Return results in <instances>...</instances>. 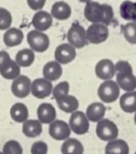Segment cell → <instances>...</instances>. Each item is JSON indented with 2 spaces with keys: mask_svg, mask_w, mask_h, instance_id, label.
Instances as JSON below:
<instances>
[{
  "mask_svg": "<svg viewBox=\"0 0 136 154\" xmlns=\"http://www.w3.org/2000/svg\"><path fill=\"white\" fill-rule=\"evenodd\" d=\"M76 57V51L69 43H62L55 51V59L59 64H68Z\"/></svg>",
  "mask_w": 136,
  "mask_h": 154,
  "instance_id": "9",
  "label": "cell"
},
{
  "mask_svg": "<svg viewBox=\"0 0 136 154\" xmlns=\"http://www.w3.org/2000/svg\"><path fill=\"white\" fill-rule=\"evenodd\" d=\"M27 41L31 50L37 52H44L49 47V38L47 34L32 30L27 35Z\"/></svg>",
  "mask_w": 136,
  "mask_h": 154,
  "instance_id": "5",
  "label": "cell"
},
{
  "mask_svg": "<svg viewBox=\"0 0 136 154\" xmlns=\"http://www.w3.org/2000/svg\"><path fill=\"white\" fill-rule=\"evenodd\" d=\"M3 154H22V148L18 142L11 140L4 145Z\"/></svg>",
  "mask_w": 136,
  "mask_h": 154,
  "instance_id": "31",
  "label": "cell"
},
{
  "mask_svg": "<svg viewBox=\"0 0 136 154\" xmlns=\"http://www.w3.org/2000/svg\"><path fill=\"white\" fill-rule=\"evenodd\" d=\"M84 16L92 23H102L103 5L98 2H88L84 7Z\"/></svg>",
  "mask_w": 136,
  "mask_h": 154,
  "instance_id": "10",
  "label": "cell"
},
{
  "mask_svg": "<svg viewBox=\"0 0 136 154\" xmlns=\"http://www.w3.org/2000/svg\"><path fill=\"white\" fill-rule=\"evenodd\" d=\"M12 119L17 123H25L29 116V111L27 106L22 103L14 104L10 110Z\"/></svg>",
  "mask_w": 136,
  "mask_h": 154,
  "instance_id": "23",
  "label": "cell"
},
{
  "mask_svg": "<svg viewBox=\"0 0 136 154\" xmlns=\"http://www.w3.org/2000/svg\"><path fill=\"white\" fill-rule=\"evenodd\" d=\"M83 145L76 139H68L61 146L62 154H83Z\"/></svg>",
  "mask_w": 136,
  "mask_h": 154,
  "instance_id": "25",
  "label": "cell"
},
{
  "mask_svg": "<svg viewBox=\"0 0 136 154\" xmlns=\"http://www.w3.org/2000/svg\"><path fill=\"white\" fill-rule=\"evenodd\" d=\"M35 60V55L32 50L23 49L19 51L15 56V62L20 67H29Z\"/></svg>",
  "mask_w": 136,
  "mask_h": 154,
  "instance_id": "26",
  "label": "cell"
},
{
  "mask_svg": "<svg viewBox=\"0 0 136 154\" xmlns=\"http://www.w3.org/2000/svg\"><path fill=\"white\" fill-rule=\"evenodd\" d=\"M135 125H136V112H135Z\"/></svg>",
  "mask_w": 136,
  "mask_h": 154,
  "instance_id": "38",
  "label": "cell"
},
{
  "mask_svg": "<svg viewBox=\"0 0 136 154\" xmlns=\"http://www.w3.org/2000/svg\"><path fill=\"white\" fill-rule=\"evenodd\" d=\"M95 73L99 79L104 81L111 80L116 74L115 64L109 59L100 60L95 67Z\"/></svg>",
  "mask_w": 136,
  "mask_h": 154,
  "instance_id": "11",
  "label": "cell"
},
{
  "mask_svg": "<svg viewBox=\"0 0 136 154\" xmlns=\"http://www.w3.org/2000/svg\"><path fill=\"white\" fill-rule=\"evenodd\" d=\"M23 40V32L17 28H10L4 34V42L8 47L17 46Z\"/></svg>",
  "mask_w": 136,
  "mask_h": 154,
  "instance_id": "19",
  "label": "cell"
},
{
  "mask_svg": "<svg viewBox=\"0 0 136 154\" xmlns=\"http://www.w3.org/2000/svg\"><path fill=\"white\" fill-rule=\"evenodd\" d=\"M62 67L56 61H49L43 68V77L50 82L58 79L62 76Z\"/></svg>",
  "mask_w": 136,
  "mask_h": 154,
  "instance_id": "18",
  "label": "cell"
},
{
  "mask_svg": "<svg viewBox=\"0 0 136 154\" xmlns=\"http://www.w3.org/2000/svg\"><path fill=\"white\" fill-rule=\"evenodd\" d=\"M69 126L71 131H73L74 134L82 135L88 132L90 124L86 115L83 112L76 111L72 114L69 119Z\"/></svg>",
  "mask_w": 136,
  "mask_h": 154,
  "instance_id": "6",
  "label": "cell"
},
{
  "mask_svg": "<svg viewBox=\"0 0 136 154\" xmlns=\"http://www.w3.org/2000/svg\"><path fill=\"white\" fill-rule=\"evenodd\" d=\"M20 66L14 61V60H11V62L4 69L0 71V74L2 75L3 78L6 79H16L19 75H20Z\"/></svg>",
  "mask_w": 136,
  "mask_h": 154,
  "instance_id": "28",
  "label": "cell"
},
{
  "mask_svg": "<svg viewBox=\"0 0 136 154\" xmlns=\"http://www.w3.org/2000/svg\"><path fill=\"white\" fill-rule=\"evenodd\" d=\"M10 55L7 51H0V71L4 69L10 62H11Z\"/></svg>",
  "mask_w": 136,
  "mask_h": 154,
  "instance_id": "36",
  "label": "cell"
},
{
  "mask_svg": "<svg viewBox=\"0 0 136 154\" xmlns=\"http://www.w3.org/2000/svg\"><path fill=\"white\" fill-rule=\"evenodd\" d=\"M69 89H70V86L67 81H62L58 83L52 91L54 98L56 100V102H59L63 100L65 97H66L68 96Z\"/></svg>",
  "mask_w": 136,
  "mask_h": 154,
  "instance_id": "29",
  "label": "cell"
},
{
  "mask_svg": "<svg viewBox=\"0 0 136 154\" xmlns=\"http://www.w3.org/2000/svg\"><path fill=\"white\" fill-rule=\"evenodd\" d=\"M116 74L122 72H133V68L131 64L126 60H118L115 64Z\"/></svg>",
  "mask_w": 136,
  "mask_h": 154,
  "instance_id": "34",
  "label": "cell"
},
{
  "mask_svg": "<svg viewBox=\"0 0 136 154\" xmlns=\"http://www.w3.org/2000/svg\"><path fill=\"white\" fill-rule=\"evenodd\" d=\"M119 105L121 109L126 113H135L136 112V91L126 92L120 97Z\"/></svg>",
  "mask_w": 136,
  "mask_h": 154,
  "instance_id": "20",
  "label": "cell"
},
{
  "mask_svg": "<svg viewBox=\"0 0 136 154\" xmlns=\"http://www.w3.org/2000/svg\"><path fill=\"white\" fill-rule=\"evenodd\" d=\"M120 15L129 23H136V3L125 1L120 5Z\"/></svg>",
  "mask_w": 136,
  "mask_h": 154,
  "instance_id": "24",
  "label": "cell"
},
{
  "mask_svg": "<svg viewBox=\"0 0 136 154\" xmlns=\"http://www.w3.org/2000/svg\"><path fill=\"white\" fill-rule=\"evenodd\" d=\"M109 35L108 26L102 23H91L87 31L86 36L88 42L92 44H100L107 41Z\"/></svg>",
  "mask_w": 136,
  "mask_h": 154,
  "instance_id": "3",
  "label": "cell"
},
{
  "mask_svg": "<svg viewBox=\"0 0 136 154\" xmlns=\"http://www.w3.org/2000/svg\"><path fill=\"white\" fill-rule=\"evenodd\" d=\"M67 40L69 44L74 48H83L88 44L86 30L79 23H74L67 32Z\"/></svg>",
  "mask_w": 136,
  "mask_h": 154,
  "instance_id": "4",
  "label": "cell"
},
{
  "mask_svg": "<svg viewBox=\"0 0 136 154\" xmlns=\"http://www.w3.org/2000/svg\"><path fill=\"white\" fill-rule=\"evenodd\" d=\"M45 3H46L45 0H28L27 1L28 5L32 10H39V9H41L44 6Z\"/></svg>",
  "mask_w": 136,
  "mask_h": 154,
  "instance_id": "37",
  "label": "cell"
},
{
  "mask_svg": "<svg viewBox=\"0 0 136 154\" xmlns=\"http://www.w3.org/2000/svg\"><path fill=\"white\" fill-rule=\"evenodd\" d=\"M49 135L56 141L68 140L71 134V128L69 125L62 120H56L50 124L48 128Z\"/></svg>",
  "mask_w": 136,
  "mask_h": 154,
  "instance_id": "7",
  "label": "cell"
},
{
  "mask_svg": "<svg viewBox=\"0 0 136 154\" xmlns=\"http://www.w3.org/2000/svg\"><path fill=\"white\" fill-rule=\"evenodd\" d=\"M135 154H136V152H135Z\"/></svg>",
  "mask_w": 136,
  "mask_h": 154,
  "instance_id": "40",
  "label": "cell"
},
{
  "mask_svg": "<svg viewBox=\"0 0 136 154\" xmlns=\"http://www.w3.org/2000/svg\"><path fill=\"white\" fill-rule=\"evenodd\" d=\"M58 107L65 113H74L79 108V101L74 96H67L63 100L57 102Z\"/></svg>",
  "mask_w": 136,
  "mask_h": 154,
  "instance_id": "27",
  "label": "cell"
},
{
  "mask_svg": "<svg viewBox=\"0 0 136 154\" xmlns=\"http://www.w3.org/2000/svg\"><path fill=\"white\" fill-rule=\"evenodd\" d=\"M72 9L70 5L64 1L56 2L51 8V15L57 20H66L71 16Z\"/></svg>",
  "mask_w": 136,
  "mask_h": 154,
  "instance_id": "17",
  "label": "cell"
},
{
  "mask_svg": "<svg viewBox=\"0 0 136 154\" xmlns=\"http://www.w3.org/2000/svg\"><path fill=\"white\" fill-rule=\"evenodd\" d=\"M22 133L30 138L38 137L42 133V125L39 120H27L23 123Z\"/></svg>",
  "mask_w": 136,
  "mask_h": 154,
  "instance_id": "22",
  "label": "cell"
},
{
  "mask_svg": "<svg viewBox=\"0 0 136 154\" xmlns=\"http://www.w3.org/2000/svg\"><path fill=\"white\" fill-rule=\"evenodd\" d=\"M12 15L9 11L0 8V30H6L11 26Z\"/></svg>",
  "mask_w": 136,
  "mask_h": 154,
  "instance_id": "32",
  "label": "cell"
},
{
  "mask_svg": "<svg viewBox=\"0 0 136 154\" xmlns=\"http://www.w3.org/2000/svg\"><path fill=\"white\" fill-rule=\"evenodd\" d=\"M98 96L102 102L111 104L119 97L120 88L117 83L112 79L104 81L98 88Z\"/></svg>",
  "mask_w": 136,
  "mask_h": 154,
  "instance_id": "1",
  "label": "cell"
},
{
  "mask_svg": "<svg viewBox=\"0 0 136 154\" xmlns=\"http://www.w3.org/2000/svg\"><path fill=\"white\" fill-rule=\"evenodd\" d=\"M53 91V85L45 79H37L31 83L30 92L39 99H43L50 96Z\"/></svg>",
  "mask_w": 136,
  "mask_h": 154,
  "instance_id": "8",
  "label": "cell"
},
{
  "mask_svg": "<svg viewBox=\"0 0 136 154\" xmlns=\"http://www.w3.org/2000/svg\"><path fill=\"white\" fill-rule=\"evenodd\" d=\"M123 33L129 43L136 44V23H127L125 24L123 26Z\"/></svg>",
  "mask_w": 136,
  "mask_h": 154,
  "instance_id": "30",
  "label": "cell"
},
{
  "mask_svg": "<svg viewBox=\"0 0 136 154\" xmlns=\"http://www.w3.org/2000/svg\"><path fill=\"white\" fill-rule=\"evenodd\" d=\"M96 134L101 141L109 143L117 140L118 136V128L114 122L109 119H103L97 125Z\"/></svg>",
  "mask_w": 136,
  "mask_h": 154,
  "instance_id": "2",
  "label": "cell"
},
{
  "mask_svg": "<svg viewBox=\"0 0 136 154\" xmlns=\"http://www.w3.org/2000/svg\"><path fill=\"white\" fill-rule=\"evenodd\" d=\"M30 87L31 84L30 79L26 76L22 75L13 81L11 89L15 97L19 98H24L30 94Z\"/></svg>",
  "mask_w": 136,
  "mask_h": 154,
  "instance_id": "12",
  "label": "cell"
},
{
  "mask_svg": "<svg viewBox=\"0 0 136 154\" xmlns=\"http://www.w3.org/2000/svg\"><path fill=\"white\" fill-rule=\"evenodd\" d=\"M106 113V107L102 103L94 102L91 104L86 110V116L89 121L93 123H99L103 120Z\"/></svg>",
  "mask_w": 136,
  "mask_h": 154,
  "instance_id": "16",
  "label": "cell"
},
{
  "mask_svg": "<svg viewBox=\"0 0 136 154\" xmlns=\"http://www.w3.org/2000/svg\"><path fill=\"white\" fill-rule=\"evenodd\" d=\"M37 115L39 121L41 124H52L56 116L55 107L49 103H43L39 105L37 109Z\"/></svg>",
  "mask_w": 136,
  "mask_h": 154,
  "instance_id": "13",
  "label": "cell"
},
{
  "mask_svg": "<svg viewBox=\"0 0 136 154\" xmlns=\"http://www.w3.org/2000/svg\"><path fill=\"white\" fill-rule=\"evenodd\" d=\"M102 5H103V22H102V24L108 26L113 21L114 12H113V8L111 5H107V4H102Z\"/></svg>",
  "mask_w": 136,
  "mask_h": 154,
  "instance_id": "33",
  "label": "cell"
},
{
  "mask_svg": "<svg viewBox=\"0 0 136 154\" xmlns=\"http://www.w3.org/2000/svg\"><path fill=\"white\" fill-rule=\"evenodd\" d=\"M105 154H129V145L124 140L111 141L106 145Z\"/></svg>",
  "mask_w": 136,
  "mask_h": 154,
  "instance_id": "21",
  "label": "cell"
},
{
  "mask_svg": "<svg viewBox=\"0 0 136 154\" xmlns=\"http://www.w3.org/2000/svg\"><path fill=\"white\" fill-rule=\"evenodd\" d=\"M120 88L126 92H133L136 89V77L133 72H122L117 74L116 81Z\"/></svg>",
  "mask_w": 136,
  "mask_h": 154,
  "instance_id": "14",
  "label": "cell"
},
{
  "mask_svg": "<svg viewBox=\"0 0 136 154\" xmlns=\"http://www.w3.org/2000/svg\"><path fill=\"white\" fill-rule=\"evenodd\" d=\"M0 154H3V153H1V152H0Z\"/></svg>",
  "mask_w": 136,
  "mask_h": 154,
  "instance_id": "39",
  "label": "cell"
},
{
  "mask_svg": "<svg viewBox=\"0 0 136 154\" xmlns=\"http://www.w3.org/2000/svg\"><path fill=\"white\" fill-rule=\"evenodd\" d=\"M32 25L39 32H44L52 25V15L45 11H39L32 17Z\"/></svg>",
  "mask_w": 136,
  "mask_h": 154,
  "instance_id": "15",
  "label": "cell"
},
{
  "mask_svg": "<svg viewBox=\"0 0 136 154\" xmlns=\"http://www.w3.org/2000/svg\"><path fill=\"white\" fill-rule=\"evenodd\" d=\"M30 152L31 154H47L48 145L44 142H36L32 144Z\"/></svg>",
  "mask_w": 136,
  "mask_h": 154,
  "instance_id": "35",
  "label": "cell"
}]
</instances>
